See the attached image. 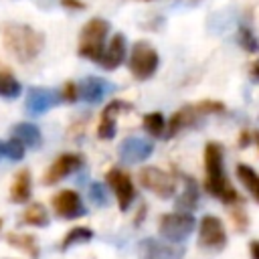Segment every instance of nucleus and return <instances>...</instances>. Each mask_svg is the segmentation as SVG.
Wrapping results in <instances>:
<instances>
[{"mask_svg":"<svg viewBox=\"0 0 259 259\" xmlns=\"http://www.w3.org/2000/svg\"><path fill=\"white\" fill-rule=\"evenodd\" d=\"M0 38L4 49L20 63L36 59L45 45V36L22 22H4L0 26Z\"/></svg>","mask_w":259,"mask_h":259,"instance_id":"nucleus-1","label":"nucleus"},{"mask_svg":"<svg viewBox=\"0 0 259 259\" xmlns=\"http://www.w3.org/2000/svg\"><path fill=\"white\" fill-rule=\"evenodd\" d=\"M204 188L210 196L223 200L225 204H235L241 202L239 192L231 186L227 174H225V164H223V146L217 142H208L204 148Z\"/></svg>","mask_w":259,"mask_h":259,"instance_id":"nucleus-2","label":"nucleus"},{"mask_svg":"<svg viewBox=\"0 0 259 259\" xmlns=\"http://www.w3.org/2000/svg\"><path fill=\"white\" fill-rule=\"evenodd\" d=\"M109 32V22L103 18H91L81 28L79 38V55L89 61H101L105 51V36Z\"/></svg>","mask_w":259,"mask_h":259,"instance_id":"nucleus-3","label":"nucleus"},{"mask_svg":"<svg viewBox=\"0 0 259 259\" xmlns=\"http://www.w3.org/2000/svg\"><path fill=\"white\" fill-rule=\"evenodd\" d=\"M160 57L156 53V49L146 42V40H138L132 47V55H130V71L138 81H146L150 79L156 69H158Z\"/></svg>","mask_w":259,"mask_h":259,"instance_id":"nucleus-4","label":"nucleus"},{"mask_svg":"<svg viewBox=\"0 0 259 259\" xmlns=\"http://www.w3.org/2000/svg\"><path fill=\"white\" fill-rule=\"evenodd\" d=\"M194 225H196V221L190 212H182V210L180 212H166L160 217L158 231L166 241L178 243L194 231Z\"/></svg>","mask_w":259,"mask_h":259,"instance_id":"nucleus-5","label":"nucleus"},{"mask_svg":"<svg viewBox=\"0 0 259 259\" xmlns=\"http://www.w3.org/2000/svg\"><path fill=\"white\" fill-rule=\"evenodd\" d=\"M138 180L146 190L154 192L160 198H170L176 192V180L168 172H164L162 168H156V166L142 168L138 174Z\"/></svg>","mask_w":259,"mask_h":259,"instance_id":"nucleus-6","label":"nucleus"},{"mask_svg":"<svg viewBox=\"0 0 259 259\" xmlns=\"http://www.w3.org/2000/svg\"><path fill=\"white\" fill-rule=\"evenodd\" d=\"M227 245V231L219 217L204 214L198 227V247L208 251H221Z\"/></svg>","mask_w":259,"mask_h":259,"instance_id":"nucleus-7","label":"nucleus"},{"mask_svg":"<svg viewBox=\"0 0 259 259\" xmlns=\"http://www.w3.org/2000/svg\"><path fill=\"white\" fill-rule=\"evenodd\" d=\"M105 180H107L109 188L113 190V194H115V198H117L119 210H127L130 204H132L134 198H136V186H134L130 174L123 172V170H119V168H111V170L107 172Z\"/></svg>","mask_w":259,"mask_h":259,"instance_id":"nucleus-8","label":"nucleus"},{"mask_svg":"<svg viewBox=\"0 0 259 259\" xmlns=\"http://www.w3.org/2000/svg\"><path fill=\"white\" fill-rule=\"evenodd\" d=\"M81 166H83V156H81V154H71V152L61 154V156L47 168V172H45V176H42V182H45L47 186H53V184H57L59 180L67 178L71 172L79 170Z\"/></svg>","mask_w":259,"mask_h":259,"instance_id":"nucleus-9","label":"nucleus"},{"mask_svg":"<svg viewBox=\"0 0 259 259\" xmlns=\"http://www.w3.org/2000/svg\"><path fill=\"white\" fill-rule=\"evenodd\" d=\"M51 204H53L55 214L61 217V219H77V217L85 214V206H83V200H81L79 192H75L71 188H65V190L57 192L51 198Z\"/></svg>","mask_w":259,"mask_h":259,"instance_id":"nucleus-10","label":"nucleus"},{"mask_svg":"<svg viewBox=\"0 0 259 259\" xmlns=\"http://www.w3.org/2000/svg\"><path fill=\"white\" fill-rule=\"evenodd\" d=\"M59 101L57 91L49 89V87H30L26 93V111L30 115H42L45 111H49L51 107H55Z\"/></svg>","mask_w":259,"mask_h":259,"instance_id":"nucleus-11","label":"nucleus"},{"mask_svg":"<svg viewBox=\"0 0 259 259\" xmlns=\"http://www.w3.org/2000/svg\"><path fill=\"white\" fill-rule=\"evenodd\" d=\"M152 152H154V144L144 138H125L119 146V158L127 164L144 162L152 156Z\"/></svg>","mask_w":259,"mask_h":259,"instance_id":"nucleus-12","label":"nucleus"},{"mask_svg":"<svg viewBox=\"0 0 259 259\" xmlns=\"http://www.w3.org/2000/svg\"><path fill=\"white\" fill-rule=\"evenodd\" d=\"M182 247H172L154 239H144L140 243V259H182Z\"/></svg>","mask_w":259,"mask_h":259,"instance_id":"nucleus-13","label":"nucleus"},{"mask_svg":"<svg viewBox=\"0 0 259 259\" xmlns=\"http://www.w3.org/2000/svg\"><path fill=\"white\" fill-rule=\"evenodd\" d=\"M125 107H130V103L119 101V99H113V101H109L105 105V109L101 113V121L97 125L99 140H111L115 136V130H117V123H115L117 113H121V109H125Z\"/></svg>","mask_w":259,"mask_h":259,"instance_id":"nucleus-14","label":"nucleus"},{"mask_svg":"<svg viewBox=\"0 0 259 259\" xmlns=\"http://www.w3.org/2000/svg\"><path fill=\"white\" fill-rule=\"evenodd\" d=\"M198 117H202V113L198 111L196 103H194V105L180 107V109L170 117V121L166 123V132H164V136H166V138L176 136L178 132H182V130H186V127H190V125H194V123L198 121Z\"/></svg>","mask_w":259,"mask_h":259,"instance_id":"nucleus-15","label":"nucleus"},{"mask_svg":"<svg viewBox=\"0 0 259 259\" xmlns=\"http://www.w3.org/2000/svg\"><path fill=\"white\" fill-rule=\"evenodd\" d=\"M123 57H125V36L123 34H113L107 49L103 51V57H101L99 65L107 71H113L121 65Z\"/></svg>","mask_w":259,"mask_h":259,"instance_id":"nucleus-16","label":"nucleus"},{"mask_svg":"<svg viewBox=\"0 0 259 259\" xmlns=\"http://www.w3.org/2000/svg\"><path fill=\"white\" fill-rule=\"evenodd\" d=\"M77 87H79V97H83L87 103H99L105 97V93L111 89L107 81L99 77H85Z\"/></svg>","mask_w":259,"mask_h":259,"instance_id":"nucleus-17","label":"nucleus"},{"mask_svg":"<svg viewBox=\"0 0 259 259\" xmlns=\"http://www.w3.org/2000/svg\"><path fill=\"white\" fill-rule=\"evenodd\" d=\"M30 190H32V178H30V170L22 168L16 172L12 186H10V200L16 204H22L30 198Z\"/></svg>","mask_w":259,"mask_h":259,"instance_id":"nucleus-18","label":"nucleus"},{"mask_svg":"<svg viewBox=\"0 0 259 259\" xmlns=\"http://www.w3.org/2000/svg\"><path fill=\"white\" fill-rule=\"evenodd\" d=\"M12 138H16L18 142H22L24 144V148L28 146V148H36V146H40V142H42V136H40V130L34 125V123H16L14 127H12Z\"/></svg>","mask_w":259,"mask_h":259,"instance_id":"nucleus-19","label":"nucleus"},{"mask_svg":"<svg viewBox=\"0 0 259 259\" xmlns=\"http://www.w3.org/2000/svg\"><path fill=\"white\" fill-rule=\"evenodd\" d=\"M6 241H8V245L24 251L28 257L38 259V243H36L34 235H28V233H8Z\"/></svg>","mask_w":259,"mask_h":259,"instance_id":"nucleus-20","label":"nucleus"},{"mask_svg":"<svg viewBox=\"0 0 259 259\" xmlns=\"http://www.w3.org/2000/svg\"><path fill=\"white\" fill-rule=\"evenodd\" d=\"M237 178H239L241 184L251 192V196L259 202V174H257L251 166L239 164V166H237Z\"/></svg>","mask_w":259,"mask_h":259,"instance_id":"nucleus-21","label":"nucleus"},{"mask_svg":"<svg viewBox=\"0 0 259 259\" xmlns=\"http://www.w3.org/2000/svg\"><path fill=\"white\" fill-rule=\"evenodd\" d=\"M196 202H198V186L190 176H186V186H184L182 194L178 196L176 206H178V210L186 212V210H192L196 206Z\"/></svg>","mask_w":259,"mask_h":259,"instance_id":"nucleus-22","label":"nucleus"},{"mask_svg":"<svg viewBox=\"0 0 259 259\" xmlns=\"http://www.w3.org/2000/svg\"><path fill=\"white\" fill-rule=\"evenodd\" d=\"M22 223L32 227H47L49 225V212L40 202H32L22 212Z\"/></svg>","mask_w":259,"mask_h":259,"instance_id":"nucleus-23","label":"nucleus"},{"mask_svg":"<svg viewBox=\"0 0 259 259\" xmlns=\"http://www.w3.org/2000/svg\"><path fill=\"white\" fill-rule=\"evenodd\" d=\"M91 239H93V231L89 227H73L71 231L65 233V237L61 241V251H67L73 245H81V243H87Z\"/></svg>","mask_w":259,"mask_h":259,"instance_id":"nucleus-24","label":"nucleus"},{"mask_svg":"<svg viewBox=\"0 0 259 259\" xmlns=\"http://www.w3.org/2000/svg\"><path fill=\"white\" fill-rule=\"evenodd\" d=\"M20 91H22V87L16 81V77L12 73H8V71H2L0 73V97L14 99V97L20 95Z\"/></svg>","mask_w":259,"mask_h":259,"instance_id":"nucleus-25","label":"nucleus"},{"mask_svg":"<svg viewBox=\"0 0 259 259\" xmlns=\"http://www.w3.org/2000/svg\"><path fill=\"white\" fill-rule=\"evenodd\" d=\"M142 123H144V130H146L150 136H154V138H160V136H164V132H166V119H164V115H162L160 111L146 113Z\"/></svg>","mask_w":259,"mask_h":259,"instance_id":"nucleus-26","label":"nucleus"},{"mask_svg":"<svg viewBox=\"0 0 259 259\" xmlns=\"http://www.w3.org/2000/svg\"><path fill=\"white\" fill-rule=\"evenodd\" d=\"M239 45H241L245 51H249V53H257V51H259V40L255 38L253 30L247 28V26L239 28Z\"/></svg>","mask_w":259,"mask_h":259,"instance_id":"nucleus-27","label":"nucleus"},{"mask_svg":"<svg viewBox=\"0 0 259 259\" xmlns=\"http://www.w3.org/2000/svg\"><path fill=\"white\" fill-rule=\"evenodd\" d=\"M4 156L10 160H22L24 158V144L18 142L16 138L4 142Z\"/></svg>","mask_w":259,"mask_h":259,"instance_id":"nucleus-28","label":"nucleus"},{"mask_svg":"<svg viewBox=\"0 0 259 259\" xmlns=\"http://www.w3.org/2000/svg\"><path fill=\"white\" fill-rule=\"evenodd\" d=\"M231 219H233V225H235V229L237 231H245L247 229V225H249V219H247V212H245V208H243V204L241 202H235V206L231 208Z\"/></svg>","mask_w":259,"mask_h":259,"instance_id":"nucleus-29","label":"nucleus"},{"mask_svg":"<svg viewBox=\"0 0 259 259\" xmlns=\"http://www.w3.org/2000/svg\"><path fill=\"white\" fill-rule=\"evenodd\" d=\"M89 200H91V202H95L97 206L107 204V196H105V188H103V184L93 182V184L89 186Z\"/></svg>","mask_w":259,"mask_h":259,"instance_id":"nucleus-30","label":"nucleus"},{"mask_svg":"<svg viewBox=\"0 0 259 259\" xmlns=\"http://www.w3.org/2000/svg\"><path fill=\"white\" fill-rule=\"evenodd\" d=\"M196 107H198V111H200L202 115H210V113H221V111H225V105H223L221 101H210V99L196 103Z\"/></svg>","mask_w":259,"mask_h":259,"instance_id":"nucleus-31","label":"nucleus"},{"mask_svg":"<svg viewBox=\"0 0 259 259\" xmlns=\"http://www.w3.org/2000/svg\"><path fill=\"white\" fill-rule=\"evenodd\" d=\"M61 97H63L65 101H69V103L77 101V99H79V87H77L73 81H67V83L63 85V93H61Z\"/></svg>","mask_w":259,"mask_h":259,"instance_id":"nucleus-32","label":"nucleus"},{"mask_svg":"<svg viewBox=\"0 0 259 259\" xmlns=\"http://www.w3.org/2000/svg\"><path fill=\"white\" fill-rule=\"evenodd\" d=\"M61 4H63L65 8H69V10H83V8H85V4L79 2V0H61Z\"/></svg>","mask_w":259,"mask_h":259,"instance_id":"nucleus-33","label":"nucleus"},{"mask_svg":"<svg viewBox=\"0 0 259 259\" xmlns=\"http://www.w3.org/2000/svg\"><path fill=\"white\" fill-rule=\"evenodd\" d=\"M251 140H253V134H251L249 130H245V132L241 134V138H239V146H241V148H247V146L251 144Z\"/></svg>","mask_w":259,"mask_h":259,"instance_id":"nucleus-34","label":"nucleus"},{"mask_svg":"<svg viewBox=\"0 0 259 259\" xmlns=\"http://www.w3.org/2000/svg\"><path fill=\"white\" fill-rule=\"evenodd\" d=\"M249 253H251V259H259V241L249 243Z\"/></svg>","mask_w":259,"mask_h":259,"instance_id":"nucleus-35","label":"nucleus"},{"mask_svg":"<svg viewBox=\"0 0 259 259\" xmlns=\"http://www.w3.org/2000/svg\"><path fill=\"white\" fill-rule=\"evenodd\" d=\"M251 77L259 83V61H255V63L251 65Z\"/></svg>","mask_w":259,"mask_h":259,"instance_id":"nucleus-36","label":"nucleus"},{"mask_svg":"<svg viewBox=\"0 0 259 259\" xmlns=\"http://www.w3.org/2000/svg\"><path fill=\"white\" fill-rule=\"evenodd\" d=\"M253 140H255V144H257V148H259V132H253Z\"/></svg>","mask_w":259,"mask_h":259,"instance_id":"nucleus-37","label":"nucleus"},{"mask_svg":"<svg viewBox=\"0 0 259 259\" xmlns=\"http://www.w3.org/2000/svg\"><path fill=\"white\" fill-rule=\"evenodd\" d=\"M0 158H4V142H0Z\"/></svg>","mask_w":259,"mask_h":259,"instance_id":"nucleus-38","label":"nucleus"},{"mask_svg":"<svg viewBox=\"0 0 259 259\" xmlns=\"http://www.w3.org/2000/svg\"><path fill=\"white\" fill-rule=\"evenodd\" d=\"M0 227H2V219H0Z\"/></svg>","mask_w":259,"mask_h":259,"instance_id":"nucleus-39","label":"nucleus"},{"mask_svg":"<svg viewBox=\"0 0 259 259\" xmlns=\"http://www.w3.org/2000/svg\"><path fill=\"white\" fill-rule=\"evenodd\" d=\"M144 2H148V0H144Z\"/></svg>","mask_w":259,"mask_h":259,"instance_id":"nucleus-40","label":"nucleus"}]
</instances>
